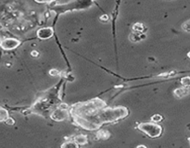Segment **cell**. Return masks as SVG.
Wrapping results in <instances>:
<instances>
[{"instance_id": "cell-10", "label": "cell", "mask_w": 190, "mask_h": 148, "mask_svg": "<svg viewBox=\"0 0 190 148\" xmlns=\"http://www.w3.org/2000/svg\"><path fill=\"white\" fill-rule=\"evenodd\" d=\"M181 84H182L184 87L190 88V77L187 76V77L182 78V79H181Z\"/></svg>"}, {"instance_id": "cell-5", "label": "cell", "mask_w": 190, "mask_h": 148, "mask_svg": "<svg viewBox=\"0 0 190 148\" xmlns=\"http://www.w3.org/2000/svg\"><path fill=\"white\" fill-rule=\"evenodd\" d=\"M188 93H189V90H188V88H187V87L177 88V89H175V90L174 91V95H175L176 97H178V98H181V97L186 96L187 94H188Z\"/></svg>"}, {"instance_id": "cell-2", "label": "cell", "mask_w": 190, "mask_h": 148, "mask_svg": "<svg viewBox=\"0 0 190 148\" xmlns=\"http://www.w3.org/2000/svg\"><path fill=\"white\" fill-rule=\"evenodd\" d=\"M20 42L18 39L15 38H5L4 40H2L0 46L4 49V50H12L15 49L16 47H18L20 46Z\"/></svg>"}, {"instance_id": "cell-19", "label": "cell", "mask_w": 190, "mask_h": 148, "mask_svg": "<svg viewBox=\"0 0 190 148\" xmlns=\"http://www.w3.org/2000/svg\"><path fill=\"white\" fill-rule=\"evenodd\" d=\"M31 55H32L33 57H38V56H39V53H38V51H36V50H34V51H32Z\"/></svg>"}, {"instance_id": "cell-14", "label": "cell", "mask_w": 190, "mask_h": 148, "mask_svg": "<svg viewBox=\"0 0 190 148\" xmlns=\"http://www.w3.org/2000/svg\"><path fill=\"white\" fill-rule=\"evenodd\" d=\"M182 29L185 31V32H188V33H190V20L186 21L183 25H182Z\"/></svg>"}, {"instance_id": "cell-1", "label": "cell", "mask_w": 190, "mask_h": 148, "mask_svg": "<svg viewBox=\"0 0 190 148\" xmlns=\"http://www.w3.org/2000/svg\"><path fill=\"white\" fill-rule=\"evenodd\" d=\"M138 129L151 138L160 137L162 133V128L156 122H144L138 125Z\"/></svg>"}, {"instance_id": "cell-15", "label": "cell", "mask_w": 190, "mask_h": 148, "mask_svg": "<svg viewBox=\"0 0 190 148\" xmlns=\"http://www.w3.org/2000/svg\"><path fill=\"white\" fill-rule=\"evenodd\" d=\"M7 125H9V126H11V125H13L14 123H15V121H14V120L13 119H11V118H7L5 121H4Z\"/></svg>"}, {"instance_id": "cell-23", "label": "cell", "mask_w": 190, "mask_h": 148, "mask_svg": "<svg viewBox=\"0 0 190 148\" xmlns=\"http://www.w3.org/2000/svg\"><path fill=\"white\" fill-rule=\"evenodd\" d=\"M189 142H190V139H189Z\"/></svg>"}, {"instance_id": "cell-7", "label": "cell", "mask_w": 190, "mask_h": 148, "mask_svg": "<svg viewBox=\"0 0 190 148\" xmlns=\"http://www.w3.org/2000/svg\"><path fill=\"white\" fill-rule=\"evenodd\" d=\"M133 32H135V33H142L145 32L146 28H145V26H144L142 23H135V24L133 26Z\"/></svg>"}, {"instance_id": "cell-12", "label": "cell", "mask_w": 190, "mask_h": 148, "mask_svg": "<svg viewBox=\"0 0 190 148\" xmlns=\"http://www.w3.org/2000/svg\"><path fill=\"white\" fill-rule=\"evenodd\" d=\"M130 40L133 41V42H138V41H140V40H141V38H140V33L134 32V33H133V34L130 35Z\"/></svg>"}, {"instance_id": "cell-22", "label": "cell", "mask_w": 190, "mask_h": 148, "mask_svg": "<svg viewBox=\"0 0 190 148\" xmlns=\"http://www.w3.org/2000/svg\"><path fill=\"white\" fill-rule=\"evenodd\" d=\"M1 42H2V40H1V38H0V45H1Z\"/></svg>"}, {"instance_id": "cell-16", "label": "cell", "mask_w": 190, "mask_h": 148, "mask_svg": "<svg viewBox=\"0 0 190 148\" xmlns=\"http://www.w3.org/2000/svg\"><path fill=\"white\" fill-rule=\"evenodd\" d=\"M71 1H73V0H58V1H56V4L57 5H66Z\"/></svg>"}, {"instance_id": "cell-8", "label": "cell", "mask_w": 190, "mask_h": 148, "mask_svg": "<svg viewBox=\"0 0 190 148\" xmlns=\"http://www.w3.org/2000/svg\"><path fill=\"white\" fill-rule=\"evenodd\" d=\"M97 138H99V139H102V140H106V139H108L110 136H111V134H110V133L109 132H107V131H99L97 133Z\"/></svg>"}, {"instance_id": "cell-6", "label": "cell", "mask_w": 190, "mask_h": 148, "mask_svg": "<svg viewBox=\"0 0 190 148\" xmlns=\"http://www.w3.org/2000/svg\"><path fill=\"white\" fill-rule=\"evenodd\" d=\"M74 141L79 145H85L87 143V137L84 134H80L74 137Z\"/></svg>"}, {"instance_id": "cell-4", "label": "cell", "mask_w": 190, "mask_h": 148, "mask_svg": "<svg viewBox=\"0 0 190 148\" xmlns=\"http://www.w3.org/2000/svg\"><path fill=\"white\" fill-rule=\"evenodd\" d=\"M54 34V31L52 28H41L37 31V37L43 40L51 38Z\"/></svg>"}, {"instance_id": "cell-13", "label": "cell", "mask_w": 190, "mask_h": 148, "mask_svg": "<svg viewBox=\"0 0 190 148\" xmlns=\"http://www.w3.org/2000/svg\"><path fill=\"white\" fill-rule=\"evenodd\" d=\"M151 120H152L153 122H160V121L162 120V116H161V115H159V114H156V115H154V116L151 117Z\"/></svg>"}, {"instance_id": "cell-9", "label": "cell", "mask_w": 190, "mask_h": 148, "mask_svg": "<svg viewBox=\"0 0 190 148\" xmlns=\"http://www.w3.org/2000/svg\"><path fill=\"white\" fill-rule=\"evenodd\" d=\"M8 118V112L0 107V121H5Z\"/></svg>"}, {"instance_id": "cell-18", "label": "cell", "mask_w": 190, "mask_h": 148, "mask_svg": "<svg viewBox=\"0 0 190 148\" xmlns=\"http://www.w3.org/2000/svg\"><path fill=\"white\" fill-rule=\"evenodd\" d=\"M49 73H50V75L51 76H57V75H59V72L57 71V70H55V69H53V70H51L50 72H49Z\"/></svg>"}, {"instance_id": "cell-3", "label": "cell", "mask_w": 190, "mask_h": 148, "mask_svg": "<svg viewBox=\"0 0 190 148\" xmlns=\"http://www.w3.org/2000/svg\"><path fill=\"white\" fill-rule=\"evenodd\" d=\"M70 112L68 110H63L61 108H58L56 110H54L51 114H50V118L56 121H61L66 119H68Z\"/></svg>"}, {"instance_id": "cell-11", "label": "cell", "mask_w": 190, "mask_h": 148, "mask_svg": "<svg viewBox=\"0 0 190 148\" xmlns=\"http://www.w3.org/2000/svg\"><path fill=\"white\" fill-rule=\"evenodd\" d=\"M62 147H78V144L75 141H68L62 145Z\"/></svg>"}, {"instance_id": "cell-21", "label": "cell", "mask_w": 190, "mask_h": 148, "mask_svg": "<svg viewBox=\"0 0 190 148\" xmlns=\"http://www.w3.org/2000/svg\"><path fill=\"white\" fill-rule=\"evenodd\" d=\"M188 58H190V52L188 53Z\"/></svg>"}, {"instance_id": "cell-20", "label": "cell", "mask_w": 190, "mask_h": 148, "mask_svg": "<svg viewBox=\"0 0 190 148\" xmlns=\"http://www.w3.org/2000/svg\"><path fill=\"white\" fill-rule=\"evenodd\" d=\"M100 20H108V16H107V15H104V16H102V17L100 18Z\"/></svg>"}, {"instance_id": "cell-17", "label": "cell", "mask_w": 190, "mask_h": 148, "mask_svg": "<svg viewBox=\"0 0 190 148\" xmlns=\"http://www.w3.org/2000/svg\"><path fill=\"white\" fill-rule=\"evenodd\" d=\"M59 108L63 109V110H69L70 107H69L67 104H61V105H60V107H59Z\"/></svg>"}]
</instances>
